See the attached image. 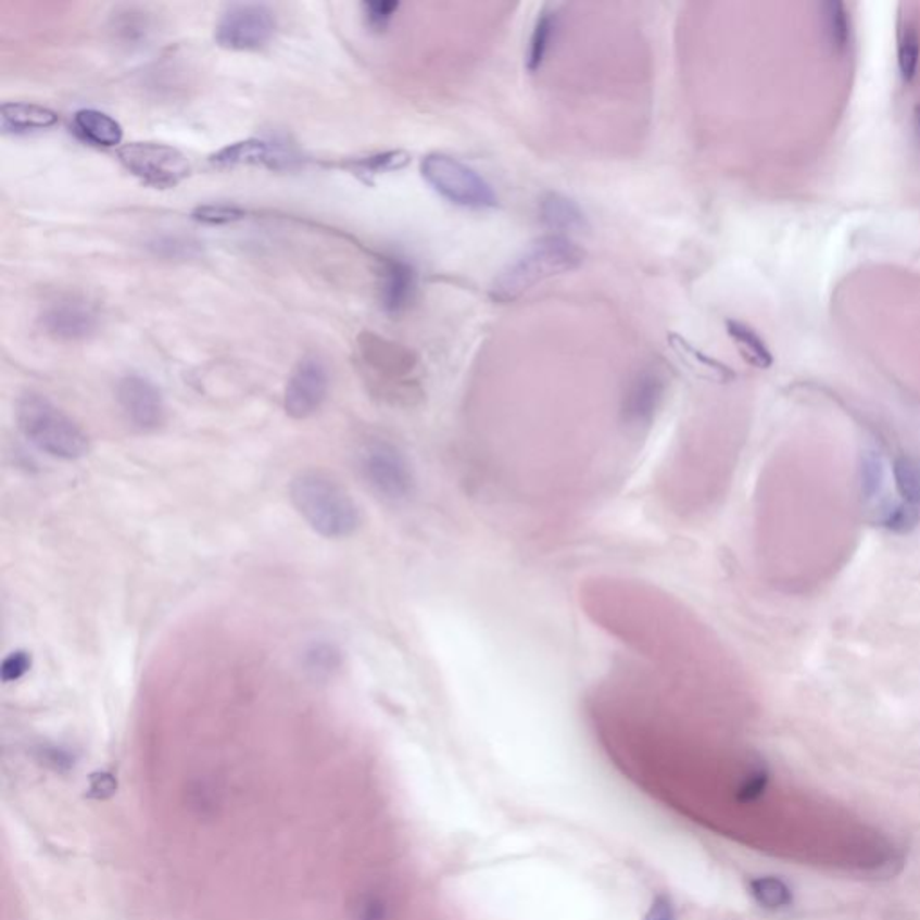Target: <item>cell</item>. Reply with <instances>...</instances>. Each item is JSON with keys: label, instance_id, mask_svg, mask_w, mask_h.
Segmentation results:
<instances>
[{"label": "cell", "instance_id": "52a82bcc", "mask_svg": "<svg viewBox=\"0 0 920 920\" xmlns=\"http://www.w3.org/2000/svg\"><path fill=\"white\" fill-rule=\"evenodd\" d=\"M277 16L266 4L240 2L219 16L214 38L229 51H260L276 37Z\"/></svg>", "mask_w": 920, "mask_h": 920}, {"label": "cell", "instance_id": "836d02e7", "mask_svg": "<svg viewBox=\"0 0 920 920\" xmlns=\"http://www.w3.org/2000/svg\"><path fill=\"white\" fill-rule=\"evenodd\" d=\"M916 128H917V134H919V137H920V104L916 109Z\"/></svg>", "mask_w": 920, "mask_h": 920}, {"label": "cell", "instance_id": "8fae6325", "mask_svg": "<svg viewBox=\"0 0 920 920\" xmlns=\"http://www.w3.org/2000/svg\"><path fill=\"white\" fill-rule=\"evenodd\" d=\"M293 161L295 156L285 146L265 139L232 142L211 156V162L218 167L265 166L281 169L290 166Z\"/></svg>", "mask_w": 920, "mask_h": 920}, {"label": "cell", "instance_id": "1f68e13d", "mask_svg": "<svg viewBox=\"0 0 920 920\" xmlns=\"http://www.w3.org/2000/svg\"><path fill=\"white\" fill-rule=\"evenodd\" d=\"M644 920H678L677 906L669 895H656L645 911Z\"/></svg>", "mask_w": 920, "mask_h": 920}, {"label": "cell", "instance_id": "f1b7e54d", "mask_svg": "<svg viewBox=\"0 0 920 920\" xmlns=\"http://www.w3.org/2000/svg\"><path fill=\"white\" fill-rule=\"evenodd\" d=\"M398 10H400V2H394V0L364 2L365 21L373 31H386Z\"/></svg>", "mask_w": 920, "mask_h": 920}, {"label": "cell", "instance_id": "9a60e30c", "mask_svg": "<svg viewBox=\"0 0 920 920\" xmlns=\"http://www.w3.org/2000/svg\"><path fill=\"white\" fill-rule=\"evenodd\" d=\"M58 123L54 110L35 103H4L0 106L2 134H27L48 130Z\"/></svg>", "mask_w": 920, "mask_h": 920}, {"label": "cell", "instance_id": "5bb4252c", "mask_svg": "<svg viewBox=\"0 0 920 920\" xmlns=\"http://www.w3.org/2000/svg\"><path fill=\"white\" fill-rule=\"evenodd\" d=\"M109 31L121 48H141L153 33V18L141 8L125 5L110 16Z\"/></svg>", "mask_w": 920, "mask_h": 920}, {"label": "cell", "instance_id": "ffe728a7", "mask_svg": "<svg viewBox=\"0 0 920 920\" xmlns=\"http://www.w3.org/2000/svg\"><path fill=\"white\" fill-rule=\"evenodd\" d=\"M752 899L768 911H780L793 905L790 884L776 875H760L748 883Z\"/></svg>", "mask_w": 920, "mask_h": 920}, {"label": "cell", "instance_id": "e0dca14e", "mask_svg": "<svg viewBox=\"0 0 920 920\" xmlns=\"http://www.w3.org/2000/svg\"><path fill=\"white\" fill-rule=\"evenodd\" d=\"M540 218L545 227L557 232H579L588 229L587 216L572 198L562 193H546L541 198Z\"/></svg>", "mask_w": 920, "mask_h": 920}, {"label": "cell", "instance_id": "4dcf8cb0", "mask_svg": "<svg viewBox=\"0 0 920 920\" xmlns=\"http://www.w3.org/2000/svg\"><path fill=\"white\" fill-rule=\"evenodd\" d=\"M353 920H390L389 900L380 894H367L354 908Z\"/></svg>", "mask_w": 920, "mask_h": 920}, {"label": "cell", "instance_id": "30bf717a", "mask_svg": "<svg viewBox=\"0 0 920 920\" xmlns=\"http://www.w3.org/2000/svg\"><path fill=\"white\" fill-rule=\"evenodd\" d=\"M115 400L126 419L142 432H155L166 423L164 395L146 376H123L115 387Z\"/></svg>", "mask_w": 920, "mask_h": 920}, {"label": "cell", "instance_id": "5b68a950", "mask_svg": "<svg viewBox=\"0 0 920 920\" xmlns=\"http://www.w3.org/2000/svg\"><path fill=\"white\" fill-rule=\"evenodd\" d=\"M421 175L437 194L461 207L493 209L499 205V197L484 178L453 156L442 153L425 156Z\"/></svg>", "mask_w": 920, "mask_h": 920}, {"label": "cell", "instance_id": "277c9868", "mask_svg": "<svg viewBox=\"0 0 920 920\" xmlns=\"http://www.w3.org/2000/svg\"><path fill=\"white\" fill-rule=\"evenodd\" d=\"M356 464L367 488L390 504L411 499L416 475L400 446L387 439H369L358 448Z\"/></svg>", "mask_w": 920, "mask_h": 920}, {"label": "cell", "instance_id": "484cf974", "mask_svg": "<svg viewBox=\"0 0 920 920\" xmlns=\"http://www.w3.org/2000/svg\"><path fill=\"white\" fill-rule=\"evenodd\" d=\"M770 784V771L763 765L752 766L735 790V802L741 806H749L765 796Z\"/></svg>", "mask_w": 920, "mask_h": 920}, {"label": "cell", "instance_id": "7402d4cb", "mask_svg": "<svg viewBox=\"0 0 920 920\" xmlns=\"http://www.w3.org/2000/svg\"><path fill=\"white\" fill-rule=\"evenodd\" d=\"M557 29V13L554 10H543L535 21L534 31H532L531 46H529V54H527V68L531 73H535L541 67V63L545 60L546 52L551 49L552 38L556 35Z\"/></svg>", "mask_w": 920, "mask_h": 920}, {"label": "cell", "instance_id": "8992f818", "mask_svg": "<svg viewBox=\"0 0 920 920\" xmlns=\"http://www.w3.org/2000/svg\"><path fill=\"white\" fill-rule=\"evenodd\" d=\"M117 156L134 177L150 188H177L191 173L188 156L175 146L162 142H130L121 146Z\"/></svg>", "mask_w": 920, "mask_h": 920}, {"label": "cell", "instance_id": "4316f807", "mask_svg": "<svg viewBox=\"0 0 920 920\" xmlns=\"http://www.w3.org/2000/svg\"><path fill=\"white\" fill-rule=\"evenodd\" d=\"M244 209L230 203H205L193 211V218L205 225L235 224L244 218Z\"/></svg>", "mask_w": 920, "mask_h": 920}, {"label": "cell", "instance_id": "d4e9b609", "mask_svg": "<svg viewBox=\"0 0 920 920\" xmlns=\"http://www.w3.org/2000/svg\"><path fill=\"white\" fill-rule=\"evenodd\" d=\"M897 63L899 73L906 84L916 79L920 63V38L916 26H905L900 31L899 48H897Z\"/></svg>", "mask_w": 920, "mask_h": 920}, {"label": "cell", "instance_id": "ac0fdd59", "mask_svg": "<svg viewBox=\"0 0 920 920\" xmlns=\"http://www.w3.org/2000/svg\"><path fill=\"white\" fill-rule=\"evenodd\" d=\"M892 477L899 504L920 518V457L913 453H899L892 463Z\"/></svg>", "mask_w": 920, "mask_h": 920}, {"label": "cell", "instance_id": "ba28073f", "mask_svg": "<svg viewBox=\"0 0 920 920\" xmlns=\"http://www.w3.org/2000/svg\"><path fill=\"white\" fill-rule=\"evenodd\" d=\"M331 378L328 365L318 356H304L291 370L285 389V411L291 419L302 421L315 416L328 400Z\"/></svg>", "mask_w": 920, "mask_h": 920}, {"label": "cell", "instance_id": "f546056e", "mask_svg": "<svg viewBox=\"0 0 920 920\" xmlns=\"http://www.w3.org/2000/svg\"><path fill=\"white\" fill-rule=\"evenodd\" d=\"M33 656L27 651H13L5 656L2 666H0V680L4 683H13V681L22 680L27 672L31 671Z\"/></svg>", "mask_w": 920, "mask_h": 920}, {"label": "cell", "instance_id": "cb8c5ba5", "mask_svg": "<svg viewBox=\"0 0 920 920\" xmlns=\"http://www.w3.org/2000/svg\"><path fill=\"white\" fill-rule=\"evenodd\" d=\"M408 162H411V155L406 151L395 150L354 159L348 166L358 175H381V173L398 172Z\"/></svg>", "mask_w": 920, "mask_h": 920}, {"label": "cell", "instance_id": "603a6c76", "mask_svg": "<svg viewBox=\"0 0 920 920\" xmlns=\"http://www.w3.org/2000/svg\"><path fill=\"white\" fill-rule=\"evenodd\" d=\"M823 27L827 40L836 52H843L850 43V16L842 2H826L822 5Z\"/></svg>", "mask_w": 920, "mask_h": 920}, {"label": "cell", "instance_id": "6da1fadb", "mask_svg": "<svg viewBox=\"0 0 920 920\" xmlns=\"http://www.w3.org/2000/svg\"><path fill=\"white\" fill-rule=\"evenodd\" d=\"M288 493L302 520L326 540H345L358 531V505L328 471H299L291 479Z\"/></svg>", "mask_w": 920, "mask_h": 920}, {"label": "cell", "instance_id": "d6a6232c", "mask_svg": "<svg viewBox=\"0 0 920 920\" xmlns=\"http://www.w3.org/2000/svg\"><path fill=\"white\" fill-rule=\"evenodd\" d=\"M115 790L114 780L110 776H98L92 782V791L98 793V796L110 795Z\"/></svg>", "mask_w": 920, "mask_h": 920}, {"label": "cell", "instance_id": "2e32d148", "mask_svg": "<svg viewBox=\"0 0 920 920\" xmlns=\"http://www.w3.org/2000/svg\"><path fill=\"white\" fill-rule=\"evenodd\" d=\"M74 131L78 134L85 142H90L92 146H101V148H115L123 141V126L104 114L101 110L84 109L78 110L73 117Z\"/></svg>", "mask_w": 920, "mask_h": 920}, {"label": "cell", "instance_id": "9c48e42d", "mask_svg": "<svg viewBox=\"0 0 920 920\" xmlns=\"http://www.w3.org/2000/svg\"><path fill=\"white\" fill-rule=\"evenodd\" d=\"M40 324L49 337L62 342L90 339L99 329L98 306L81 295H60L43 306Z\"/></svg>", "mask_w": 920, "mask_h": 920}, {"label": "cell", "instance_id": "83f0119b", "mask_svg": "<svg viewBox=\"0 0 920 920\" xmlns=\"http://www.w3.org/2000/svg\"><path fill=\"white\" fill-rule=\"evenodd\" d=\"M150 249L156 255L167 257V260H188V257H194L200 252L197 241L186 240L180 236L156 238L155 241H151Z\"/></svg>", "mask_w": 920, "mask_h": 920}, {"label": "cell", "instance_id": "7c38bea8", "mask_svg": "<svg viewBox=\"0 0 920 920\" xmlns=\"http://www.w3.org/2000/svg\"><path fill=\"white\" fill-rule=\"evenodd\" d=\"M666 392V378L656 369L640 370L631 380L622 403V417L630 427L650 423Z\"/></svg>", "mask_w": 920, "mask_h": 920}, {"label": "cell", "instance_id": "7a4b0ae2", "mask_svg": "<svg viewBox=\"0 0 920 920\" xmlns=\"http://www.w3.org/2000/svg\"><path fill=\"white\" fill-rule=\"evenodd\" d=\"M584 257L587 252L576 241L565 236H545L500 272L491 287V299L516 301L535 285L576 270L584 263Z\"/></svg>", "mask_w": 920, "mask_h": 920}, {"label": "cell", "instance_id": "d6986e66", "mask_svg": "<svg viewBox=\"0 0 920 920\" xmlns=\"http://www.w3.org/2000/svg\"><path fill=\"white\" fill-rule=\"evenodd\" d=\"M302 666L313 680H331L342 667V653L337 645L318 640L302 653Z\"/></svg>", "mask_w": 920, "mask_h": 920}, {"label": "cell", "instance_id": "3957f363", "mask_svg": "<svg viewBox=\"0 0 920 920\" xmlns=\"http://www.w3.org/2000/svg\"><path fill=\"white\" fill-rule=\"evenodd\" d=\"M15 416L22 436L49 457L78 461L89 455L87 432L48 395L26 392L16 401Z\"/></svg>", "mask_w": 920, "mask_h": 920}, {"label": "cell", "instance_id": "4fadbf2b", "mask_svg": "<svg viewBox=\"0 0 920 920\" xmlns=\"http://www.w3.org/2000/svg\"><path fill=\"white\" fill-rule=\"evenodd\" d=\"M417 276L414 266L403 257H383L381 270V304L387 313L398 315L411 306L416 295Z\"/></svg>", "mask_w": 920, "mask_h": 920}, {"label": "cell", "instance_id": "44dd1931", "mask_svg": "<svg viewBox=\"0 0 920 920\" xmlns=\"http://www.w3.org/2000/svg\"><path fill=\"white\" fill-rule=\"evenodd\" d=\"M727 331L730 339L738 343L739 351L748 364L755 365L759 369H768L773 364V354L770 353L765 340L760 339L759 335L755 333L754 329L748 328L746 324L728 320Z\"/></svg>", "mask_w": 920, "mask_h": 920}]
</instances>
